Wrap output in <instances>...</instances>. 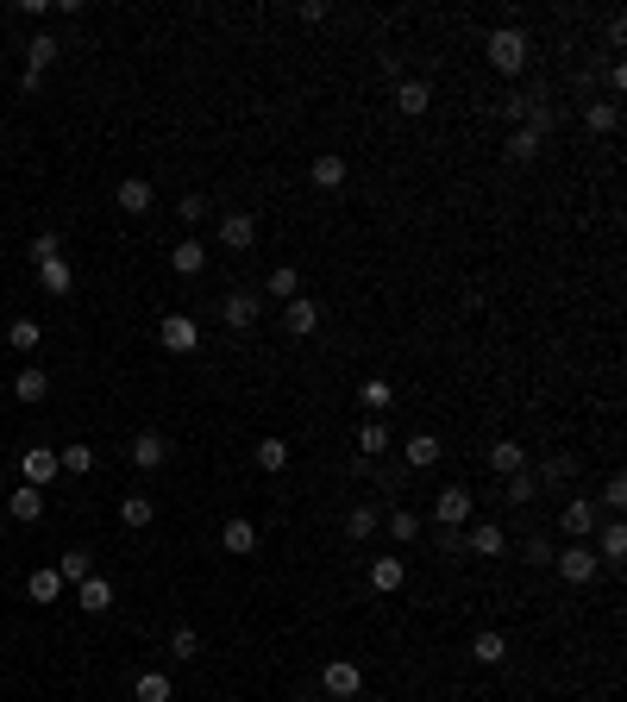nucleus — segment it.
I'll return each mask as SVG.
<instances>
[{
    "instance_id": "obj_1",
    "label": "nucleus",
    "mask_w": 627,
    "mask_h": 702,
    "mask_svg": "<svg viewBox=\"0 0 627 702\" xmlns=\"http://www.w3.org/2000/svg\"><path fill=\"white\" fill-rule=\"evenodd\" d=\"M527 51H533V44H527L521 26H496L490 38H483V57H490L496 76H521V69H527Z\"/></svg>"
},
{
    "instance_id": "obj_2",
    "label": "nucleus",
    "mask_w": 627,
    "mask_h": 702,
    "mask_svg": "<svg viewBox=\"0 0 627 702\" xmlns=\"http://www.w3.org/2000/svg\"><path fill=\"white\" fill-rule=\"evenodd\" d=\"M552 571H559L565 583H577V590H584V583H596V577H602V558L590 552V540H571L565 552H552Z\"/></svg>"
},
{
    "instance_id": "obj_3",
    "label": "nucleus",
    "mask_w": 627,
    "mask_h": 702,
    "mask_svg": "<svg viewBox=\"0 0 627 702\" xmlns=\"http://www.w3.org/2000/svg\"><path fill=\"white\" fill-rule=\"evenodd\" d=\"M258 314H264V295H258V289H239V283H232V289L220 295V320L232 326V333H251V326H258Z\"/></svg>"
},
{
    "instance_id": "obj_4",
    "label": "nucleus",
    "mask_w": 627,
    "mask_h": 702,
    "mask_svg": "<svg viewBox=\"0 0 627 702\" xmlns=\"http://www.w3.org/2000/svg\"><path fill=\"white\" fill-rule=\"evenodd\" d=\"M157 345L176 351V358H189V351H201V320L195 314H164L157 320Z\"/></svg>"
},
{
    "instance_id": "obj_5",
    "label": "nucleus",
    "mask_w": 627,
    "mask_h": 702,
    "mask_svg": "<svg viewBox=\"0 0 627 702\" xmlns=\"http://www.w3.org/2000/svg\"><path fill=\"white\" fill-rule=\"evenodd\" d=\"M19 477H26L32 489H51V483L63 477V458H57V446H26V452H19Z\"/></svg>"
},
{
    "instance_id": "obj_6",
    "label": "nucleus",
    "mask_w": 627,
    "mask_h": 702,
    "mask_svg": "<svg viewBox=\"0 0 627 702\" xmlns=\"http://www.w3.org/2000/svg\"><path fill=\"white\" fill-rule=\"evenodd\" d=\"M596 527H602V508H596L590 496H571V502L559 508V533H565V540H590Z\"/></svg>"
},
{
    "instance_id": "obj_7",
    "label": "nucleus",
    "mask_w": 627,
    "mask_h": 702,
    "mask_svg": "<svg viewBox=\"0 0 627 702\" xmlns=\"http://www.w3.org/2000/svg\"><path fill=\"white\" fill-rule=\"evenodd\" d=\"M126 458H132V471H164V464H170V439L157 427H145V433H132Z\"/></svg>"
},
{
    "instance_id": "obj_8",
    "label": "nucleus",
    "mask_w": 627,
    "mask_h": 702,
    "mask_svg": "<svg viewBox=\"0 0 627 702\" xmlns=\"http://www.w3.org/2000/svg\"><path fill=\"white\" fill-rule=\"evenodd\" d=\"M214 232H220L226 251H251V245H258V214H245V207H226Z\"/></svg>"
},
{
    "instance_id": "obj_9",
    "label": "nucleus",
    "mask_w": 627,
    "mask_h": 702,
    "mask_svg": "<svg viewBox=\"0 0 627 702\" xmlns=\"http://www.w3.org/2000/svg\"><path fill=\"white\" fill-rule=\"evenodd\" d=\"M508 552V533L496 521H464V558H502Z\"/></svg>"
},
{
    "instance_id": "obj_10",
    "label": "nucleus",
    "mask_w": 627,
    "mask_h": 702,
    "mask_svg": "<svg viewBox=\"0 0 627 702\" xmlns=\"http://www.w3.org/2000/svg\"><path fill=\"white\" fill-rule=\"evenodd\" d=\"M471 489H464V483H446V489H439V502H433V527H464V521H471Z\"/></svg>"
},
{
    "instance_id": "obj_11",
    "label": "nucleus",
    "mask_w": 627,
    "mask_h": 702,
    "mask_svg": "<svg viewBox=\"0 0 627 702\" xmlns=\"http://www.w3.org/2000/svg\"><path fill=\"white\" fill-rule=\"evenodd\" d=\"M389 101H396V113H402V120H421V113L433 107V88H427L421 76H402L396 88H389Z\"/></svg>"
},
{
    "instance_id": "obj_12",
    "label": "nucleus",
    "mask_w": 627,
    "mask_h": 702,
    "mask_svg": "<svg viewBox=\"0 0 627 702\" xmlns=\"http://www.w3.org/2000/svg\"><path fill=\"white\" fill-rule=\"evenodd\" d=\"M402 583H408V558H402V552L370 558V590H377V596H396Z\"/></svg>"
},
{
    "instance_id": "obj_13",
    "label": "nucleus",
    "mask_w": 627,
    "mask_h": 702,
    "mask_svg": "<svg viewBox=\"0 0 627 702\" xmlns=\"http://www.w3.org/2000/svg\"><path fill=\"white\" fill-rule=\"evenodd\" d=\"M320 690H327V696H339V702H352V696L364 690V671H358L352 659H333L327 671H320Z\"/></svg>"
},
{
    "instance_id": "obj_14",
    "label": "nucleus",
    "mask_w": 627,
    "mask_h": 702,
    "mask_svg": "<svg viewBox=\"0 0 627 702\" xmlns=\"http://www.w3.org/2000/svg\"><path fill=\"white\" fill-rule=\"evenodd\" d=\"M345 176H352V163H345L339 151H320L314 163H308V182L320 195H333V189H345Z\"/></svg>"
},
{
    "instance_id": "obj_15",
    "label": "nucleus",
    "mask_w": 627,
    "mask_h": 702,
    "mask_svg": "<svg viewBox=\"0 0 627 702\" xmlns=\"http://www.w3.org/2000/svg\"><path fill=\"white\" fill-rule=\"evenodd\" d=\"M113 207H120V214H138V220H145L151 207H157V189H151L145 176H126L120 189H113Z\"/></svg>"
},
{
    "instance_id": "obj_16",
    "label": "nucleus",
    "mask_w": 627,
    "mask_h": 702,
    "mask_svg": "<svg viewBox=\"0 0 627 702\" xmlns=\"http://www.w3.org/2000/svg\"><path fill=\"white\" fill-rule=\"evenodd\" d=\"M32 270H38V289L51 295V301H63L69 289H76V270H69V257H63V251H57V257H44V264H32Z\"/></svg>"
},
{
    "instance_id": "obj_17",
    "label": "nucleus",
    "mask_w": 627,
    "mask_h": 702,
    "mask_svg": "<svg viewBox=\"0 0 627 702\" xmlns=\"http://www.w3.org/2000/svg\"><path fill=\"white\" fill-rule=\"evenodd\" d=\"M590 540H596L590 552L602 558V565H621V558H627V527H621V514H609V521H602Z\"/></svg>"
},
{
    "instance_id": "obj_18",
    "label": "nucleus",
    "mask_w": 627,
    "mask_h": 702,
    "mask_svg": "<svg viewBox=\"0 0 627 702\" xmlns=\"http://www.w3.org/2000/svg\"><path fill=\"white\" fill-rule=\"evenodd\" d=\"M258 540H264V533H258V521H251V514H232V521L220 527V546H226V552H239V558L258 552Z\"/></svg>"
},
{
    "instance_id": "obj_19",
    "label": "nucleus",
    "mask_w": 627,
    "mask_h": 702,
    "mask_svg": "<svg viewBox=\"0 0 627 702\" xmlns=\"http://www.w3.org/2000/svg\"><path fill=\"white\" fill-rule=\"evenodd\" d=\"M377 527H383V508H370V502H352V508H345V540H352V546L377 540Z\"/></svg>"
},
{
    "instance_id": "obj_20",
    "label": "nucleus",
    "mask_w": 627,
    "mask_h": 702,
    "mask_svg": "<svg viewBox=\"0 0 627 702\" xmlns=\"http://www.w3.org/2000/svg\"><path fill=\"white\" fill-rule=\"evenodd\" d=\"M358 408H364L370 420H383L389 408H396V389H389V377H364V383H358Z\"/></svg>"
},
{
    "instance_id": "obj_21",
    "label": "nucleus",
    "mask_w": 627,
    "mask_h": 702,
    "mask_svg": "<svg viewBox=\"0 0 627 702\" xmlns=\"http://www.w3.org/2000/svg\"><path fill=\"white\" fill-rule=\"evenodd\" d=\"M383 527H389V540H396V546H414V540H421V514H414L408 502H389Z\"/></svg>"
},
{
    "instance_id": "obj_22",
    "label": "nucleus",
    "mask_w": 627,
    "mask_h": 702,
    "mask_svg": "<svg viewBox=\"0 0 627 702\" xmlns=\"http://www.w3.org/2000/svg\"><path fill=\"white\" fill-rule=\"evenodd\" d=\"M170 270H176V276H189V283H195V276L207 270V245L195 239V232H189L182 245H170Z\"/></svg>"
},
{
    "instance_id": "obj_23",
    "label": "nucleus",
    "mask_w": 627,
    "mask_h": 702,
    "mask_svg": "<svg viewBox=\"0 0 627 702\" xmlns=\"http://www.w3.org/2000/svg\"><path fill=\"white\" fill-rule=\"evenodd\" d=\"M251 458H258V471L283 477V471H289V439H283V433H264L258 446H251Z\"/></svg>"
},
{
    "instance_id": "obj_24",
    "label": "nucleus",
    "mask_w": 627,
    "mask_h": 702,
    "mask_svg": "<svg viewBox=\"0 0 627 702\" xmlns=\"http://www.w3.org/2000/svg\"><path fill=\"white\" fill-rule=\"evenodd\" d=\"M283 314H289V333H295V339H314V333H320V301L295 295V301H283Z\"/></svg>"
},
{
    "instance_id": "obj_25",
    "label": "nucleus",
    "mask_w": 627,
    "mask_h": 702,
    "mask_svg": "<svg viewBox=\"0 0 627 702\" xmlns=\"http://www.w3.org/2000/svg\"><path fill=\"white\" fill-rule=\"evenodd\" d=\"M7 514L19 527H32V521H44V489H32V483H19L13 496H7Z\"/></svg>"
},
{
    "instance_id": "obj_26",
    "label": "nucleus",
    "mask_w": 627,
    "mask_h": 702,
    "mask_svg": "<svg viewBox=\"0 0 627 702\" xmlns=\"http://www.w3.org/2000/svg\"><path fill=\"white\" fill-rule=\"evenodd\" d=\"M76 602L88 608V615H107V608H113V583H107L101 571H88V577L76 583Z\"/></svg>"
},
{
    "instance_id": "obj_27",
    "label": "nucleus",
    "mask_w": 627,
    "mask_h": 702,
    "mask_svg": "<svg viewBox=\"0 0 627 702\" xmlns=\"http://www.w3.org/2000/svg\"><path fill=\"white\" fill-rule=\"evenodd\" d=\"M490 471H496V477L527 471V446H521V439H496V446H490Z\"/></svg>"
},
{
    "instance_id": "obj_28",
    "label": "nucleus",
    "mask_w": 627,
    "mask_h": 702,
    "mask_svg": "<svg viewBox=\"0 0 627 702\" xmlns=\"http://www.w3.org/2000/svg\"><path fill=\"white\" fill-rule=\"evenodd\" d=\"M402 464H408V471H433V464H439V433H414L402 446Z\"/></svg>"
},
{
    "instance_id": "obj_29",
    "label": "nucleus",
    "mask_w": 627,
    "mask_h": 702,
    "mask_svg": "<svg viewBox=\"0 0 627 702\" xmlns=\"http://www.w3.org/2000/svg\"><path fill=\"white\" fill-rule=\"evenodd\" d=\"M57 57H63V44H57L51 32H32V38H26V69H32V76H44Z\"/></svg>"
},
{
    "instance_id": "obj_30",
    "label": "nucleus",
    "mask_w": 627,
    "mask_h": 702,
    "mask_svg": "<svg viewBox=\"0 0 627 702\" xmlns=\"http://www.w3.org/2000/svg\"><path fill=\"white\" fill-rule=\"evenodd\" d=\"M258 295H270V301H295V295H301V270H295V264H276V270L264 276Z\"/></svg>"
},
{
    "instance_id": "obj_31",
    "label": "nucleus",
    "mask_w": 627,
    "mask_h": 702,
    "mask_svg": "<svg viewBox=\"0 0 627 702\" xmlns=\"http://www.w3.org/2000/svg\"><path fill=\"white\" fill-rule=\"evenodd\" d=\"M132 696H138V702H176V684H170L164 671H138V677H132Z\"/></svg>"
},
{
    "instance_id": "obj_32",
    "label": "nucleus",
    "mask_w": 627,
    "mask_h": 702,
    "mask_svg": "<svg viewBox=\"0 0 627 702\" xmlns=\"http://www.w3.org/2000/svg\"><path fill=\"white\" fill-rule=\"evenodd\" d=\"M26 596H32V602H57V596H63V577H57V565H32V577H26Z\"/></svg>"
},
{
    "instance_id": "obj_33",
    "label": "nucleus",
    "mask_w": 627,
    "mask_h": 702,
    "mask_svg": "<svg viewBox=\"0 0 627 702\" xmlns=\"http://www.w3.org/2000/svg\"><path fill=\"white\" fill-rule=\"evenodd\" d=\"M383 452H389V427H383V420H364V427H358V458L377 464Z\"/></svg>"
},
{
    "instance_id": "obj_34",
    "label": "nucleus",
    "mask_w": 627,
    "mask_h": 702,
    "mask_svg": "<svg viewBox=\"0 0 627 702\" xmlns=\"http://www.w3.org/2000/svg\"><path fill=\"white\" fill-rule=\"evenodd\" d=\"M584 126H590L596 138H609V132L621 126V107H615V101H584Z\"/></svg>"
},
{
    "instance_id": "obj_35",
    "label": "nucleus",
    "mask_w": 627,
    "mask_h": 702,
    "mask_svg": "<svg viewBox=\"0 0 627 702\" xmlns=\"http://www.w3.org/2000/svg\"><path fill=\"white\" fill-rule=\"evenodd\" d=\"M533 101H540V95H496V101H490V113H496V120H508V126H527Z\"/></svg>"
},
{
    "instance_id": "obj_36",
    "label": "nucleus",
    "mask_w": 627,
    "mask_h": 702,
    "mask_svg": "<svg viewBox=\"0 0 627 702\" xmlns=\"http://www.w3.org/2000/svg\"><path fill=\"white\" fill-rule=\"evenodd\" d=\"M13 395H19V402H44V395H51V377H44L38 364H26V370L13 377Z\"/></svg>"
},
{
    "instance_id": "obj_37",
    "label": "nucleus",
    "mask_w": 627,
    "mask_h": 702,
    "mask_svg": "<svg viewBox=\"0 0 627 702\" xmlns=\"http://www.w3.org/2000/svg\"><path fill=\"white\" fill-rule=\"evenodd\" d=\"M540 145H546V138L540 132H527V126H515V132H508V163H533V157H540Z\"/></svg>"
},
{
    "instance_id": "obj_38",
    "label": "nucleus",
    "mask_w": 627,
    "mask_h": 702,
    "mask_svg": "<svg viewBox=\"0 0 627 702\" xmlns=\"http://www.w3.org/2000/svg\"><path fill=\"white\" fill-rule=\"evenodd\" d=\"M471 659H477V665H502V659H508V640L496 634V627H483V634L471 640Z\"/></svg>"
},
{
    "instance_id": "obj_39",
    "label": "nucleus",
    "mask_w": 627,
    "mask_h": 702,
    "mask_svg": "<svg viewBox=\"0 0 627 702\" xmlns=\"http://www.w3.org/2000/svg\"><path fill=\"white\" fill-rule=\"evenodd\" d=\"M151 521H157V502H151V496H126V502H120V527L138 533V527H151Z\"/></svg>"
},
{
    "instance_id": "obj_40",
    "label": "nucleus",
    "mask_w": 627,
    "mask_h": 702,
    "mask_svg": "<svg viewBox=\"0 0 627 702\" xmlns=\"http://www.w3.org/2000/svg\"><path fill=\"white\" fill-rule=\"evenodd\" d=\"M502 496H508V502H515V508H527L533 496H540V477H533V464H527V471H515V477H508V483H502Z\"/></svg>"
},
{
    "instance_id": "obj_41",
    "label": "nucleus",
    "mask_w": 627,
    "mask_h": 702,
    "mask_svg": "<svg viewBox=\"0 0 627 702\" xmlns=\"http://www.w3.org/2000/svg\"><path fill=\"white\" fill-rule=\"evenodd\" d=\"M533 477H540V483H571V477H577V458H571V452H552Z\"/></svg>"
},
{
    "instance_id": "obj_42",
    "label": "nucleus",
    "mask_w": 627,
    "mask_h": 702,
    "mask_svg": "<svg viewBox=\"0 0 627 702\" xmlns=\"http://www.w3.org/2000/svg\"><path fill=\"white\" fill-rule=\"evenodd\" d=\"M596 508H602V514H621V508H627V477H621V471H615V477H602Z\"/></svg>"
},
{
    "instance_id": "obj_43",
    "label": "nucleus",
    "mask_w": 627,
    "mask_h": 702,
    "mask_svg": "<svg viewBox=\"0 0 627 702\" xmlns=\"http://www.w3.org/2000/svg\"><path fill=\"white\" fill-rule=\"evenodd\" d=\"M170 659H176V665L201 659V634H195V627H176V634H170Z\"/></svg>"
},
{
    "instance_id": "obj_44",
    "label": "nucleus",
    "mask_w": 627,
    "mask_h": 702,
    "mask_svg": "<svg viewBox=\"0 0 627 702\" xmlns=\"http://www.w3.org/2000/svg\"><path fill=\"white\" fill-rule=\"evenodd\" d=\"M552 126H559V107H552L546 95L533 101V113H527V132H540V138H552Z\"/></svg>"
},
{
    "instance_id": "obj_45",
    "label": "nucleus",
    "mask_w": 627,
    "mask_h": 702,
    "mask_svg": "<svg viewBox=\"0 0 627 702\" xmlns=\"http://www.w3.org/2000/svg\"><path fill=\"white\" fill-rule=\"evenodd\" d=\"M207 214H214V201H207V195H182V201H176V220H182V226H201Z\"/></svg>"
},
{
    "instance_id": "obj_46",
    "label": "nucleus",
    "mask_w": 627,
    "mask_h": 702,
    "mask_svg": "<svg viewBox=\"0 0 627 702\" xmlns=\"http://www.w3.org/2000/svg\"><path fill=\"white\" fill-rule=\"evenodd\" d=\"M57 458H63V477H88V471H95V452H88V446H63Z\"/></svg>"
},
{
    "instance_id": "obj_47",
    "label": "nucleus",
    "mask_w": 627,
    "mask_h": 702,
    "mask_svg": "<svg viewBox=\"0 0 627 702\" xmlns=\"http://www.w3.org/2000/svg\"><path fill=\"white\" fill-rule=\"evenodd\" d=\"M88 571H95V558H88V552H63V558H57V577H63V583H82Z\"/></svg>"
},
{
    "instance_id": "obj_48",
    "label": "nucleus",
    "mask_w": 627,
    "mask_h": 702,
    "mask_svg": "<svg viewBox=\"0 0 627 702\" xmlns=\"http://www.w3.org/2000/svg\"><path fill=\"white\" fill-rule=\"evenodd\" d=\"M7 345L13 351H38V320H13L7 326Z\"/></svg>"
},
{
    "instance_id": "obj_49",
    "label": "nucleus",
    "mask_w": 627,
    "mask_h": 702,
    "mask_svg": "<svg viewBox=\"0 0 627 702\" xmlns=\"http://www.w3.org/2000/svg\"><path fill=\"white\" fill-rule=\"evenodd\" d=\"M552 552H559V546H552L546 533H533V540L521 546V558H527V565H552Z\"/></svg>"
},
{
    "instance_id": "obj_50",
    "label": "nucleus",
    "mask_w": 627,
    "mask_h": 702,
    "mask_svg": "<svg viewBox=\"0 0 627 702\" xmlns=\"http://www.w3.org/2000/svg\"><path fill=\"white\" fill-rule=\"evenodd\" d=\"M57 251H63L57 232H38V239H32V264H44V257H57Z\"/></svg>"
},
{
    "instance_id": "obj_51",
    "label": "nucleus",
    "mask_w": 627,
    "mask_h": 702,
    "mask_svg": "<svg viewBox=\"0 0 627 702\" xmlns=\"http://www.w3.org/2000/svg\"><path fill=\"white\" fill-rule=\"evenodd\" d=\"M439 552H446V558H464V527H439Z\"/></svg>"
},
{
    "instance_id": "obj_52",
    "label": "nucleus",
    "mask_w": 627,
    "mask_h": 702,
    "mask_svg": "<svg viewBox=\"0 0 627 702\" xmlns=\"http://www.w3.org/2000/svg\"><path fill=\"white\" fill-rule=\"evenodd\" d=\"M602 76H609V95H627V63H609Z\"/></svg>"
},
{
    "instance_id": "obj_53",
    "label": "nucleus",
    "mask_w": 627,
    "mask_h": 702,
    "mask_svg": "<svg viewBox=\"0 0 627 702\" xmlns=\"http://www.w3.org/2000/svg\"><path fill=\"white\" fill-rule=\"evenodd\" d=\"M0 339H7V333H0Z\"/></svg>"
}]
</instances>
